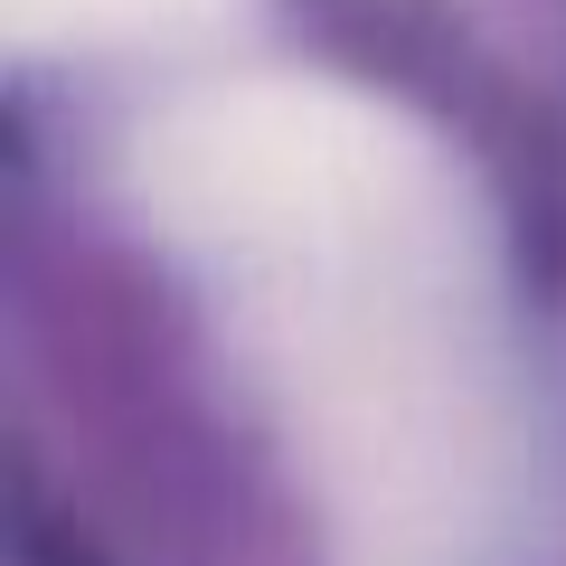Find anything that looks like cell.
Instances as JSON below:
<instances>
[{
    "mask_svg": "<svg viewBox=\"0 0 566 566\" xmlns=\"http://www.w3.org/2000/svg\"><path fill=\"white\" fill-rule=\"evenodd\" d=\"M245 0H0V29L20 57H57V48H142V39H199Z\"/></svg>",
    "mask_w": 566,
    "mask_h": 566,
    "instance_id": "obj_1",
    "label": "cell"
}]
</instances>
